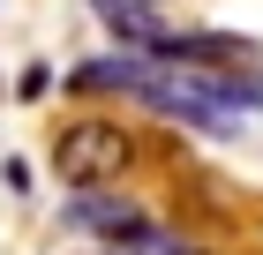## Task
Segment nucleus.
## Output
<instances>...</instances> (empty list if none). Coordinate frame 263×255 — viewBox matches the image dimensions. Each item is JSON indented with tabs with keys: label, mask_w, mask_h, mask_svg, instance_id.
Returning <instances> with one entry per match:
<instances>
[{
	"label": "nucleus",
	"mask_w": 263,
	"mask_h": 255,
	"mask_svg": "<svg viewBox=\"0 0 263 255\" xmlns=\"http://www.w3.org/2000/svg\"><path fill=\"white\" fill-rule=\"evenodd\" d=\"M136 165V135L113 113H76L53 135V173L61 188H121V173Z\"/></svg>",
	"instance_id": "obj_1"
},
{
	"label": "nucleus",
	"mask_w": 263,
	"mask_h": 255,
	"mask_svg": "<svg viewBox=\"0 0 263 255\" xmlns=\"http://www.w3.org/2000/svg\"><path fill=\"white\" fill-rule=\"evenodd\" d=\"M158 8H165V0H158Z\"/></svg>",
	"instance_id": "obj_7"
},
{
	"label": "nucleus",
	"mask_w": 263,
	"mask_h": 255,
	"mask_svg": "<svg viewBox=\"0 0 263 255\" xmlns=\"http://www.w3.org/2000/svg\"><path fill=\"white\" fill-rule=\"evenodd\" d=\"M136 75H143V53L113 45V53L76 60V68L61 75V90H68V98H136Z\"/></svg>",
	"instance_id": "obj_3"
},
{
	"label": "nucleus",
	"mask_w": 263,
	"mask_h": 255,
	"mask_svg": "<svg viewBox=\"0 0 263 255\" xmlns=\"http://www.w3.org/2000/svg\"><path fill=\"white\" fill-rule=\"evenodd\" d=\"M83 8H90V15L105 23V38H113V45H128V53H151V45L173 30L158 0H83Z\"/></svg>",
	"instance_id": "obj_4"
},
{
	"label": "nucleus",
	"mask_w": 263,
	"mask_h": 255,
	"mask_svg": "<svg viewBox=\"0 0 263 255\" xmlns=\"http://www.w3.org/2000/svg\"><path fill=\"white\" fill-rule=\"evenodd\" d=\"M61 225L83 233V240H98V248H121V240H136L143 225H151V210H143L136 195H121V188H68Z\"/></svg>",
	"instance_id": "obj_2"
},
{
	"label": "nucleus",
	"mask_w": 263,
	"mask_h": 255,
	"mask_svg": "<svg viewBox=\"0 0 263 255\" xmlns=\"http://www.w3.org/2000/svg\"><path fill=\"white\" fill-rule=\"evenodd\" d=\"M98 255H211V248H196L188 233H173V225H158V218H151L136 240H121V248H98Z\"/></svg>",
	"instance_id": "obj_5"
},
{
	"label": "nucleus",
	"mask_w": 263,
	"mask_h": 255,
	"mask_svg": "<svg viewBox=\"0 0 263 255\" xmlns=\"http://www.w3.org/2000/svg\"><path fill=\"white\" fill-rule=\"evenodd\" d=\"M15 98L23 105H45V98H53V60H30V68H23V75H15Z\"/></svg>",
	"instance_id": "obj_6"
}]
</instances>
